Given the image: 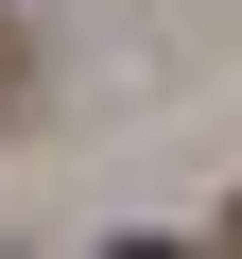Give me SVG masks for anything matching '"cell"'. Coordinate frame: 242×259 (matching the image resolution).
<instances>
[{
  "label": "cell",
  "mask_w": 242,
  "mask_h": 259,
  "mask_svg": "<svg viewBox=\"0 0 242 259\" xmlns=\"http://www.w3.org/2000/svg\"><path fill=\"white\" fill-rule=\"evenodd\" d=\"M18 87H35V52H18V18H0V104H18Z\"/></svg>",
  "instance_id": "cell-1"
},
{
  "label": "cell",
  "mask_w": 242,
  "mask_h": 259,
  "mask_svg": "<svg viewBox=\"0 0 242 259\" xmlns=\"http://www.w3.org/2000/svg\"><path fill=\"white\" fill-rule=\"evenodd\" d=\"M225 242H242V207H225Z\"/></svg>",
  "instance_id": "cell-2"
}]
</instances>
